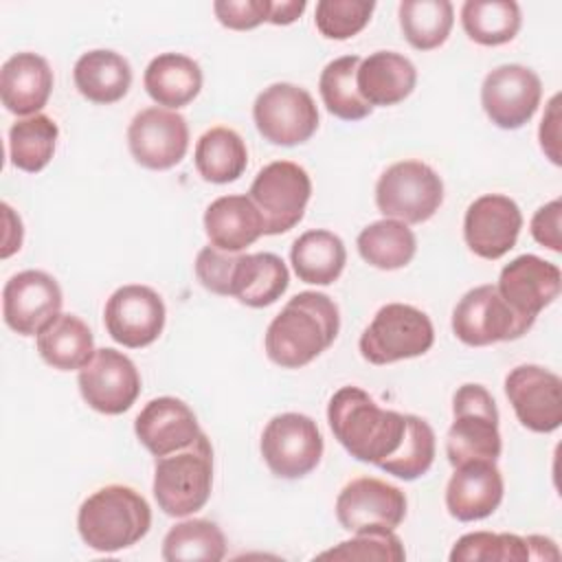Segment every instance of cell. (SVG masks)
<instances>
[{
  "label": "cell",
  "mask_w": 562,
  "mask_h": 562,
  "mask_svg": "<svg viewBox=\"0 0 562 562\" xmlns=\"http://www.w3.org/2000/svg\"><path fill=\"white\" fill-rule=\"evenodd\" d=\"M542 99L540 77L520 64L490 70L481 86V105L501 130H518L536 114Z\"/></svg>",
  "instance_id": "cell-13"
},
{
  "label": "cell",
  "mask_w": 562,
  "mask_h": 562,
  "mask_svg": "<svg viewBox=\"0 0 562 562\" xmlns=\"http://www.w3.org/2000/svg\"><path fill=\"white\" fill-rule=\"evenodd\" d=\"M239 255L224 252L215 246H204L195 257V277L213 294L233 296V283Z\"/></svg>",
  "instance_id": "cell-42"
},
{
  "label": "cell",
  "mask_w": 562,
  "mask_h": 562,
  "mask_svg": "<svg viewBox=\"0 0 562 562\" xmlns=\"http://www.w3.org/2000/svg\"><path fill=\"white\" fill-rule=\"evenodd\" d=\"M233 296L248 307H268L288 290L290 272L274 252L239 255Z\"/></svg>",
  "instance_id": "cell-30"
},
{
  "label": "cell",
  "mask_w": 562,
  "mask_h": 562,
  "mask_svg": "<svg viewBox=\"0 0 562 562\" xmlns=\"http://www.w3.org/2000/svg\"><path fill=\"white\" fill-rule=\"evenodd\" d=\"M397 13L406 42L417 50L441 46L454 22V9L448 0H404Z\"/></svg>",
  "instance_id": "cell-37"
},
{
  "label": "cell",
  "mask_w": 562,
  "mask_h": 562,
  "mask_svg": "<svg viewBox=\"0 0 562 562\" xmlns=\"http://www.w3.org/2000/svg\"><path fill=\"white\" fill-rule=\"evenodd\" d=\"M538 136H540V147L547 154V158L553 165H560L562 162L560 160V94H555L549 101V108L542 116Z\"/></svg>",
  "instance_id": "cell-45"
},
{
  "label": "cell",
  "mask_w": 562,
  "mask_h": 562,
  "mask_svg": "<svg viewBox=\"0 0 562 562\" xmlns=\"http://www.w3.org/2000/svg\"><path fill=\"white\" fill-rule=\"evenodd\" d=\"M336 303L323 292H299L266 329V353L283 369H301L318 358L338 336Z\"/></svg>",
  "instance_id": "cell-1"
},
{
  "label": "cell",
  "mask_w": 562,
  "mask_h": 562,
  "mask_svg": "<svg viewBox=\"0 0 562 562\" xmlns=\"http://www.w3.org/2000/svg\"><path fill=\"white\" fill-rule=\"evenodd\" d=\"M435 342V329L422 310L406 303L380 307L360 336V353L371 364H391L424 356Z\"/></svg>",
  "instance_id": "cell-6"
},
{
  "label": "cell",
  "mask_w": 562,
  "mask_h": 562,
  "mask_svg": "<svg viewBox=\"0 0 562 562\" xmlns=\"http://www.w3.org/2000/svg\"><path fill=\"white\" fill-rule=\"evenodd\" d=\"M406 516V494L373 476L347 483L336 498V518L349 533L371 529H395Z\"/></svg>",
  "instance_id": "cell-14"
},
{
  "label": "cell",
  "mask_w": 562,
  "mask_h": 562,
  "mask_svg": "<svg viewBox=\"0 0 562 562\" xmlns=\"http://www.w3.org/2000/svg\"><path fill=\"white\" fill-rule=\"evenodd\" d=\"M204 231L211 246L239 252L266 235V224L248 195H222L206 206Z\"/></svg>",
  "instance_id": "cell-24"
},
{
  "label": "cell",
  "mask_w": 562,
  "mask_h": 562,
  "mask_svg": "<svg viewBox=\"0 0 562 562\" xmlns=\"http://www.w3.org/2000/svg\"><path fill=\"white\" fill-rule=\"evenodd\" d=\"M252 119L268 143L283 147L301 145L318 130V108L312 94L285 81L272 83L257 94Z\"/></svg>",
  "instance_id": "cell-9"
},
{
  "label": "cell",
  "mask_w": 562,
  "mask_h": 562,
  "mask_svg": "<svg viewBox=\"0 0 562 562\" xmlns=\"http://www.w3.org/2000/svg\"><path fill=\"white\" fill-rule=\"evenodd\" d=\"M165 314V303L156 290L130 283L110 294L103 323L112 340L130 349H140L162 334Z\"/></svg>",
  "instance_id": "cell-16"
},
{
  "label": "cell",
  "mask_w": 562,
  "mask_h": 562,
  "mask_svg": "<svg viewBox=\"0 0 562 562\" xmlns=\"http://www.w3.org/2000/svg\"><path fill=\"white\" fill-rule=\"evenodd\" d=\"M226 555L222 529L206 518L182 520L171 527L162 540V560L167 562H220Z\"/></svg>",
  "instance_id": "cell-35"
},
{
  "label": "cell",
  "mask_w": 562,
  "mask_h": 562,
  "mask_svg": "<svg viewBox=\"0 0 562 562\" xmlns=\"http://www.w3.org/2000/svg\"><path fill=\"white\" fill-rule=\"evenodd\" d=\"M72 79L81 97L99 105H110L127 94L132 86V68L123 55L97 48L83 53L75 61Z\"/></svg>",
  "instance_id": "cell-26"
},
{
  "label": "cell",
  "mask_w": 562,
  "mask_h": 562,
  "mask_svg": "<svg viewBox=\"0 0 562 562\" xmlns=\"http://www.w3.org/2000/svg\"><path fill=\"white\" fill-rule=\"evenodd\" d=\"M358 252L360 257L380 270H397L411 263L417 250L415 233L408 224L384 217L369 226H364L358 235Z\"/></svg>",
  "instance_id": "cell-32"
},
{
  "label": "cell",
  "mask_w": 562,
  "mask_h": 562,
  "mask_svg": "<svg viewBox=\"0 0 562 562\" xmlns=\"http://www.w3.org/2000/svg\"><path fill=\"white\" fill-rule=\"evenodd\" d=\"M305 7H307L305 0H281V2H272L268 22H272V24H277V26L292 24L294 20L301 18V13L305 11Z\"/></svg>",
  "instance_id": "cell-46"
},
{
  "label": "cell",
  "mask_w": 562,
  "mask_h": 562,
  "mask_svg": "<svg viewBox=\"0 0 562 562\" xmlns=\"http://www.w3.org/2000/svg\"><path fill=\"white\" fill-rule=\"evenodd\" d=\"M151 527L149 503L127 485H105L90 494L77 512L81 540L101 553L136 544Z\"/></svg>",
  "instance_id": "cell-3"
},
{
  "label": "cell",
  "mask_w": 562,
  "mask_h": 562,
  "mask_svg": "<svg viewBox=\"0 0 562 562\" xmlns=\"http://www.w3.org/2000/svg\"><path fill=\"white\" fill-rule=\"evenodd\" d=\"M435 461V432L430 424L417 415H406V432L400 448L380 463L386 474L402 481H415L430 470Z\"/></svg>",
  "instance_id": "cell-38"
},
{
  "label": "cell",
  "mask_w": 562,
  "mask_h": 562,
  "mask_svg": "<svg viewBox=\"0 0 562 562\" xmlns=\"http://www.w3.org/2000/svg\"><path fill=\"white\" fill-rule=\"evenodd\" d=\"M61 303L59 283L42 270H22L2 290L4 323L20 336H37L61 314Z\"/></svg>",
  "instance_id": "cell-18"
},
{
  "label": "cell",
  "mask_w": 562,
  "mask_h": 562,
  "mask_svg": "<svg viewBox=\"0 0 562 562\" xmlns=\"http://www.w3.org/2000/svg\"><path fill=\"white\" fill-rule=\"evenodd\" d=\"M261 457L274 476L301 479L318 465L323 457V435L307 415H274L261 435Z\"/></svg>",
  "instance_id": "cell-11"
},
{
  "label": "cell",
  "mask_w": 562,
  "mask_h": 562,
  "mask_svg": "<svg viewBox=\"0 0 562 562\" xmlns=\"http://www.w3.org/2000/svg\"><path fill=\"white\" fill-rule=\"evenodd\" d=\"M37 351L53 369H83L94 356V336L79 316L59 314L37 334Z\"/></svg>",
  "instance_id": "cell-28"
},
{
  "label": "cell",
  "mask_w": 562,
  "mask_h": 562,
  "mask_svg": "<svg viewBox=\"0 0 562 562\" xmlns=\"http://www.w3.org/2000/svg\"><path fill=\"white\" fill-rule=\"evenodd\" d=\"M327 422L338 443L353 459L375 465L400 448L406 432V415L380 408L358 386H342L331 395Z\"/></svg>",
  "instance_id": "cell-2"
},
{
  "label": "cell",
  "mask_w": 562,
  "mask_h": 562,
  "mask_svg": "<svg viewBox=\"0 0 562 562\" xmlns=\"http://www.w3.org/2000/svg\"><path fill=\"white\" fill-rule=\"evenodd\" d=\"M503 476L496 461H470L454 468L446 485V507L452 518L472 522L487 518L503 501Z\"/></svg>",
  "instance_id": "cell-22"
},
{
  "label": "cell",
  "mask_w": 562,
  "mask_h": 562,
  "mask_svg": "<svg viewBox=\"0 0 562 562\" xmlns=\"http://www.w3.org/2000/svg\"><path fill=\"white\" fill-rule=\"evenodd\" d=\"M147 94L167 110L189 105L202 90V70L195 59L182 53H162L154 57L143 77Z\"/></svg>",
  "instance_id": "cell-27"
},
{
  "label": "cell",
  "mask_w": 562,
  "mask_h": 562,
  "mask_svg": "<svg viewBox=\"0 0 562 562\" xmlns=\"http://www.w3.org/2000/svg\"><path fill=\"white\" fill-rule=\"evenodd\" d=\"M452 424L446 435V454L452 468L470 461H496L503 450L498 408L481 384H463L452 397Z\"/></svg>",
  "instance_id": "cell-5"
},
{
  "label": "cell",
  "mask_w": 562,
  "mask_h": 562,
  "mask_svg": "<svg viewBox=\"0 0 562 562\" xmlns=\"http://www.w3.org/2000/svg\"><path fill=\"white\" fill-rule=\"evenodd\" d=\"M193 162L206 182L226 184L244 173L248 165V151L235 130L217 125L198 138Z\"/></svg>",
  "instance_id": "cell-31"
},
{
  "label": "cell",
  "mask_w": 562,
  "mask_h": 562,
  "mask_svg": "<svg viewBox=\"0 0 562 562\" xmlns=\"http://www.w3.org/2000/svg\"><path fill=\"white\" fill-rule=\"evenodd\" d=\"M79 393L83 402L103 415H121L140 395L136 364L112 347L97 349L92 360L79 369Z\"/></svg>",
  "instance_id": "cell-12"
},
{
  "label": "cell",
  "mask_w": 562,
  "mask_h": 562,
  "mask_svg": "<svg viewBox=\"0 0 562 562\" xmlns=\"http://www.w3.org/2000/svg\"><path fill=\"white\" fill-rule=\"evenodd\" d=\"M452 562H522L531 560L527 538L516 533H492V531H472L461 536L452 551Z\"/></svg>",
  "instance_id": "cell-39"
},
{
  "label": "cell",
  "mask_w": 562,
  "mask_h": 562,
  "mask_svg": "<svg viewBox=\"0 0 562 562\" xmlns=\"http://www.w3.org/2000/svg\"><path fill=\"white\" fill-rule=\"evenodd\" d=\"M522 213L518 204L503 193L476 198L463 217V237L468 248L481 259H501L518 239Z\"/></svg>",
  "instance_id": "cell-19"
},
{
  "label": "cell",
  "mask_w": 562,
  "mask_h": 562,
  "mask_svg": "<svg viewBox=\"0 0 562 562\" xmlns=\"http://www.w3.org/2000/svg\"><path fill=\"white\" fill-rule=\"evenodd\" d=\"M375 2L367 0H321L314 11L316 29L327 40H349L371 20Z\"/></svg>",
  "instance_id": "cell-41"
},
{
  "label": "cell",
  "mask_w": 562,
  "mask_h": 562,
  "mask_svg": "<svg viewBox=\"0 0 562 562\" xmlns=\"http://www.w3.org/2000/svg\"><path fill=\"white\" fill-rule=\"evenodd\" d=\"M290 261L303 283L329 285L340 277L347 263V250L342 239L331 231H307L294 239Z\"/></svg>",
  "instance_id": "cell-29"
},
{
  "label": "cell",
  "mask_w": 562,
  "mask_h": 562,
  "mask_svg": "<svg viewBox=\"0 0 562 562\" xmlns=\"http://www.w3.org/2000/svg\"><path fill=\"white\" fill-rule=\"evenodd\" d=\"M520 7L514 0H468L461 7V24L468 37L481 46H501L520 31Z\"/></svg>",
  "instance_id": "cell-33"
},
{
  "label": "cell",
  "mask_w": 562,
  "mask_h": 562,
  "mask_svg": "<svg viewBox=\"0 0 562 562\" xmlns=\"http://www.w3.org/2000/svg\"><path fill=\"white\" fill-rule=\"evenodd\" d=\"M560 285L562 274L555 263L536 255H520L501 270L496 290L518 316L533 323L558 299Z\"/></svg>",
  "instance_id": "cell-20"
},
{
  "label": "cell",
  "mask_w": 562,
  "mask_h": 562,
  "mask_svg": "<svg viewBox=\"0 0 562 562\" xmlns=\"http://www.w3.org/2000/svg\"><path fill=\"white\" fill-rule=\"evenodd\" d=\"M272 0H217L213 2L220 24L233 31H248L268 22Z\"/></svg>",
  "instance_id": "cell-43"
},
{
  "label": "cell",
  "mask_w": 562,
  "mask_h": 562,
  "mask_svg": "<svg viewBox=\"0 0 562 562\" xmlns=\"http://www.w3.org/2000/svg\"><path fill=\"white\" fill-rule=\"evenodd\" d=\"M358 55H345L331 59L318 79L321 99L329 114L342 121H360L371 114V105L360 97L356 86V72L360 66Z\"/></svg>",
  "instance_id": "cell-34"
},
{
  "label": "cell",
  "mask_w": 562,
  "mask_h": 562,
  "mask_svg": "<svg viewBox=\"0 0 562 562\" xmlns=\"http://www.w3.org/2000/svg\"><path fill=\"white\" fill-rule=\"evenodd\" d=\"M134 432L154 457H165L191 446L202 430L189 404L165 395L143 406L134 419Z\"/></svg>",
  "instance_id": "cell-21"
},
{
  "label": "cell",
  "mask_w": 562,
  "mask_h": 562,
  "mask_svg": "<svg viewBox=\"0 0 562 562\" xmlns=\"http://www.w3.org/2000/svg\"><path fill=\"white\" fill-rule=\"evenodd\" d=\"M417 83V70L413 61L393 50H378L364 57L356 72V86L360 97L373 105H395L404 101Z\"/></svg>",
  "instance_id": "cell-25"
},
{
  "label": "cell",
  "mask_w": 562,
  "mask_h": 562,
  "mask_svg": "<svg viewBox=\"0 0 562 562\" xmlns=\"http://www.w3.org/2000/svg\"><path fill=\"white\" fill-rule=\"evenodd\" d=\"M310 195L312 180L292 160H274L259 169L248 191L263 217L266 235H281L294 228L303 220Z\"/></svg>",
  "instance_id": "cell-8"
},
{
  "label": "cell",
  "mask_w": 562,
  "mask_h": 562,
  "mask_svg": "<svg viewBox=\"0 0 562 562\" xmlns=\"http://www.w3.org/2000/svg\"><path fill=\"white\" fill-rule=\"evenodd\" d=\"M505 395L518 422L533 432L562 424V380L540 364H518L505 378Z\"/></svg>",
  "instance_id": "cell-17"
},
{
  "label": "cell",
  "mask_w": 562,
  "mask_h": 562,
  "mask_svg": "<svg viewBox=\"0 0 562 562\" xmlns=\"http://www.w3.org/2000/svg\"><path fill=\"white\" fill-rule=\"evenodd\" d=\"M127 147L145 169H171L189 149V125L176 110L145 108L134 114L127 127Z\"/></svg>",
  "instance_id": "cell-15"
},
{
  "label": "cell",
  "mask_w": 562,
  "mask_h": 562,
  "mask_svg": "<svg viewBox=\"0 0 562 562\" xmlns=\"http://www.w3.org/2000/svg\"><path fill=\"white\" fill-rule=\"evenodd\" d=\"M321 560H380V562H402L406 560L404 544L393 529H371L360 531L351 540L340 542L334 549L318 553Z\"/></svg>",
  "instance_id": "cell-40"
},
{
  "label": "cell",
  "mask_w": 562,
  "mask_h": 562,
  "mask_svg": "<svg viewBox=\"0 0 562 562\" xmlns=\"http://www.w3.org/2000/svg\"><path fill=\"white\" fill-rule=\"evenodd\" d=\"M560 217H562V202L560 200H551L549 204L540 206L533 217H531V235L533 239L553 250L560 252L562 250V231H560Z\"/></svg>",
  "instance_id": "cell-44"
},
{
  "label": "cell",
  "mask_w": 562,
  "mask_h": 562,
  "mask_svg": "<svg viewBox=\"0 0 562 562\" xmlns=\"http://www.w3.org/2000/svg\"><path fill=\"white\" fill-rule=\"evenodd\" d=\"M53 90V70L37 53H15L0 70L2 105L18 116H33L46 105Z\"/></svg>",
  "instance_id": "cell-23"
},
{
  "label": "cell",
  "mask_w": 562,
  "mask_h": 562,
  "mask_svg": "<svg viewBox=\"0 0 562 562\" xmlns=\"http://www.w3.org/2000/svg\"><path fill=\"white\" fill-rule=\"evenodd\" d=\"M443 202L439 173L422 160H400L391 165L375 184V204L384 217L404 224L430 220Z\"/></svg>",
  "instance_id": "cell-7"
},
{
  "label": "cell",
  "mask_w": 562,
  "mask_h": 562,
  "mask_svg": "<svg viewBox=\"0 0 562 562\" xmlns=\"http://www.w3.org/2000/svg\"><path fill=\"white\" fill-rule=\"evenodd\" d=\"M2 211H4V222H7V235H4V246H2L0 255L7 259L22 246V222L7 202L2 204Z\"/></svg>",
  "instance_id": "cell-47"
},
{
  "label": "cell",
  "mask_w": 562,
  "mask_h": 562,
  "mask_svg": "<svg viewBox=\"0 0 562 562\" xmlns=\"http://www.w3.org/2000/svg\"><path fill=\"white\" fill-rule=\"evenodd\" d=\"M531 560H560V551L551 538L527 536Z\"/></svg>",
  "instance_id": "cell-48"
},
{
  "label": "cell",
  "mask_w": 562,
  "mask_h": 562,
  "mask_svg": "<svg viewBox=\"0 0 562 562\" xmlns=\"http://www.w3.org/2000/svg\"><path fill=\"white\" fill-rule=\"evenodd\" d=\"M531 321L518 316L498 294L496 285H476L468 290L452 310V331L470 347H485L501 340H516Z\"/></svg>",
  "instance_id": "cell-10"
},
{
  "label": "cell",
  "mask_w": 562,
  "mask_h": 562,
  "mask_svg": "<svg viewBox=\"0 0 562 562\" xmlns=\"http://www.w3.org/2000/svg\"><path fill=\"white\" fill-rule=\"evenodd\" d=\"M57 136L59 127L46 114H33L15 121L9 130V158L13 167L26 173L42 171L55 154Z\"/></svg>",
  "instance_id": "cell-36"
},
{
  "label": "cell",
  "mask_w": 562,
  "mask_h": 562,
  "mask_svg": "<svg viewBox=\"0 0 562 562\" xmlns=\"http://www.w3.org/2000/svg\"><path fill=\"white\" fill-rule=\"evenodd\" d=\"M213 487V448L204 432L171 454L158 457L154 468V498L167 516L200 512Z\"/></svg>",
  "instance_id": "cell-4"
}]
</instances>
